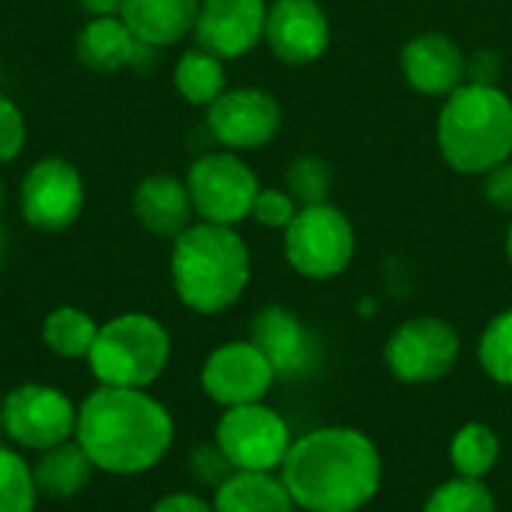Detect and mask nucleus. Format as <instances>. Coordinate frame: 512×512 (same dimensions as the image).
<instances>
[{
    "label": "nucleus",
    "instance_id": "obj_20",
    "mask_svg": "<svg viewBox=\"0 0 512 512\" xmlns=\"http://www.w3.org/2000/svg\"><path fill=\"white\" fill-rule=\"evenodd\" d=\"M201 0H123L120 18L150 48L180 42L195 30Z\"/></svg>",
    "mask_w": 512,
    "mask_h": 512
},
{
    "label": "nucleus",
    "instance_id": "obj_11",
    "mask_svg": "<svg viewBox=\"0 0 512 512\" xmlns=\"http://www.w3.org/2000/svg\"><path fill=\"white\" fill-rule=\"evenodd\" d=\"M21 213L39 231H63L84 210V180L66 159H39L21 180Z\"/></svg>",
    "mask_w": 512,
    "mask_h": 512
},
{
    "label": "nucleus",
    "instance_id": "obj_2",
    "mask_svg": "<svg viewBox=\"0 0 512 512\" xmlns=\"http://www.w3.org/2000/svg\"><path fill=\"white\" fill-rule=\"evenodd\" d=\"M75 441L105 474H144L174 441V420L144 390L99 387L78 408Z\"/></svg>",
    "mask_w": 512,
    "mask_h": 512
},
{
    "label": "nucleus",
    "instance_id": "obj_21",
    "mask_svg": "<svg viewBox=\"0 0 512 512\" xmlns=\"http://www.w3.org/2000/svg\"><path fill=\"white\" fill-rule=\"evenodd\" d=\"M285 483L264 471H234L216 489L213 512H294Z\"/></svg>",
    "mask_w": 512,
    "mask_h": 512
},
{
    "label": "nucleus",
    "instance_id": "obj_1",
    "mask_svg": "<svg viewBox=\"0 0 512 512\" xmlns=\"http://www.w3.org/2000/svg\"><path fill=\"white\" fill-rule=\"evenodd\" d=\"M282 483L300 510L357 512L381 489V453L357 429H315L291 444Z\"/></svg>",
    "mask_w": 512,
    "mask_h": 512
},
{
    "label": "nucleus",
    "instance_id": "obj_14",
    "mask_svg": "<svg viewBox=\"0 0 512 512\" xmlns=\"http://www.w3.org/2000/svg\"><path fill=\"white\" fill-rule=\"evenodd\" d=\"M270 360L276 378L297 381L318 369L321 345L315 333L285 306H267L252 321V339Z\"/></svg>",
    "mask_w": 512,
    "mask_h": 512
},
{
    "label": "nucleus",
    "instance_id": "obj_6",
    "mask_svg": "<svg viewBox=\"0 0 512 512\" xmlns=\"http://www.w3.org/2000/svg\"><path fill=\"white\" fill-rule=\"evenodd\" d=\"M354 225L351 219L327 204L300 207L285 228V258L306 279H336L354 258Z\"/></svg>",
    "mask_w": 512,
    "mask_h": 512
},
{
    "label": "nucleus",
    "instance_id": "obj_32",
    "mask_svg": "<svg viewBox=\"0 0 512 512\" xmlns=\"http://www.w3.org/2000/svg\"><path fill=\"white\" fill-rule=\"evenodd\" d=\"M483 192L489 204H495L504 213H512V156L483 174Z\"/></svg>",
    "mask_w": 512,
    "mask_h": 512
},
{
    "label": "nucleus",
    "instance_id": "obj_5",
    "mask_svg": "<svg viewBox=\"0 0 512 512\" xmlns=\"http://www.w3.org/2000/svg\"><path fill=\"white\" fill-rule=\"evenodd\" d=\"M87 360L102 387L144 390L165 372L171 360V336L156 318L129 312L99 327Z\"/></svg>",
    "mask_w": 512,
    "mask_h": 512
},
{
    "label": "nucleus",
    "instance_id": "obj_24",
    "mask_svg": "<svg viewBox=\"0 0 512 512\" xmlns=\"http://www.w3.org/2000/svg\"><path fill=\"white\" fill-rule=\"evenodd\" d=\"M99 336V324L75 309V306H60L54 309L45 324H42V339L45 345L57 354V357H69V360H78V357H90V348Z\"/></svg>",
    "mask_w": 512,
    "mask_h": 512
},
{
    "label": "nucleus",
    "instance_id": "obj_18",
    "mask_svg": "<svg viewBox=\"0 0 512 512\" xmlns=\"http://www.w3.org/2000/svg\"><path fill=\"white\" fill-rule=\"evenodd\" d=\"M150 45H144L120 15L90 18L78 33V57L93 72H117V69H147L153 63Z\"/></svg>",
    "mask_w": 512,
    "mask_h": 512
},
{
    "label": "nucleus",
    "instance_id": "obj_35",
    "mask_svg": "<svg viewBox=\"0 0 512 512\" xmlns=\"http://www.w3.org/2000/svg\"><path fill=\"white\" fill-rule=\"evenodd\" d=\"M504 249H507V258H510V264H512V219H510V228H507V240H504Z\"/></svg>",
    "mask_w": 512,
    "mask_h": 512
},
{
    "label": "nucleus",
    "instance_id": "obj_28",
    "mask_svg": "<svg viewBox=\"0 0 512 512\" xmlns=\"http://www.w3.org/2000/svg\"><path fill=\"white\" fill-rule=\"evenodd\" d=\"M285 183H288L291 198H294L300 207L327 204L330 189H333V171H330V165H327L321 156H312V153H309V156H297V159L288 165Z\"/></svg>",
    "mask_w": 512,
    "mask_h": 512
},
{
    "label": "nucleus",
    "instance_id": "obj_27",
    "mask_svg": "<svg viewBox=\"0 0 512 512\" xmlns=\"http://www.w3.org/2000/svg\"><path fill=\"white\" fill-rule=\"evenodd\" d=\"M423 512H498V504L483 480L456 477L429 495Z\"/></svg>",
    "mask_w": 512,
    "mask_h": 512
},
{
    "label": "nucleus",
    "instance_id": "obj_17",
    "mask_svg": "<svg viewBox=\"0 0 512 512\" xmlns=\"http://www.w3.org/2000/svg\"><path fill=\"white\" fill-rule=\"evenodd\" d=\"M402 75L411 90L447 99L465 84L468 60L447 33H420L402 48Z\"/></svg>",
    "mask_w": 512,
    "mask_h": 512
},
{
    "label": "nucleus",
    "instance_id": "obj_12",
    "mask_svg": "<svg viewBox=\"0 0 512 512\" xmlns=\"http://www.w3.org/2000/svg\"><path fill=\"white\" fill-rule=\"evenodd\" d=\"M282 126V108L276 96L258 87L225 90L213 105H207V129L225 150H258L276 138Z\"/></svg>",
    "mask_w": 512,
    "mask_h": 512
},
{
    "label": "nucleus",
    "instance_id": "obj_3",
    "mask_svg": "<svg viewBox=\"0 0 512 512\" xmlns=\"http://www.w3.org/2000/svg\"><path fill=\"white\" fill-rule=\"evenodd\" d=\"M252 276L243 237L228 225L198 222L174 237L171 279L177 297L201 315L231 309Z\"/></svg>",
    "mask_w": 512,
    "mask_h": 512
},
{
    "label": "nucleus",
    "instance_id": "obj_9",
    "mask_svg": "<svg viewBox=\"0 0 512 512\" xmlns=\"http://www.w3.org/2000/svg\"><path fill=\"white\" fill-rule=\"evenodd\" d=\"M459 333L444 318H411L405 321L384 348L387 369L402 384H432L453 372L459 360Z\"/></svg>",
    "mask_w": 512,
    "mask_h": 512
},
{
    "label": "nucleus",
    "instance_id": "obj_31",
    "mask_svg": "<svg viewBox=\"0 0 512 512\" xmlns=\"http://www.w3.org/2000/svg\"><path fill=\"white\" fill-rule=\"evenodd\" d=\"M27 138V126H24V114L21 108L0 93V162H12Z\"/></svg>",
    "mask_w": 512,
    "mask_h": 512
},
{
    "label": "nucleus",
    "instance_id": "obj_38",
    "mask_svg": "<svg viewBox=\"0 0 512 512\" xmlns=\"http://www.w3.org/2000/svg\"><path fill=\"white\" fill-rule=\"evenodd\" d=\"M0 432H3V423H0Z\"/></svg>",
    "mask_w": 512,
    "mask_h": 512
},
{
    "label": "nucleus",
    "instance_id": "obj_26",
    "mask_svg": "<svg viewBox=\"0 0 512 512\" xmlns=\"http://www.w3.org/2000/svg\"><path fill=\"white\" fill-rule=\"evenodd\" d=\"M477 357H480L483 372L495 384L512 387V309L498 312L486 324L480 345H477Z\"/></svg>",
    "mask_w": 512,
    "mask_h": 512
},
{
    "label": "nucleus",
    "instance_id": "obj_34",
    "mask_svg": "<svg viewBox=\"0 0 512 512\" xmlns=\"http://www.w3.org/2000/svg\"><path fill=\"white\" fill-rule=\"evenodd\" d=\"M78 6H81L90 18H108V15H120L123 0H78Z\"/></svg>",
    "mask_w": 512,
    "mask_h": 512
},
{
    "label": "nucleus",
    "instance_id": "obj_29",
    "mask_svg": "<svg viewBox=\"0 0 512 512\" xmlns=\"http://www.w3.org/2000/svg\"><path fill=\"white\" fill-rule=\"evenodd\" d=\"M36 495L33 471L18 453L0 447V512H33Z\"/></svg>",
    "mask_w": 512,
    "mask_h": 512
},
{
    "label": "nucleus",
    "instance_id": "obj_36",
    "mask_svg": "<svg viewBox=\"0 0 512 512\" xmlns=\"http://www.w3.org/2000/svg\"><path fill=\"white\" fill-rule=\"evenodd\" d=\"M0 255H3V228H0Z\"/></svg>",
    "mask_w": 512,
    "mask_h": 512
},
{
    "label": "nucleus",
    "instance_id": "obj_33",
    "mask_svg": "<svg viewBox=\"0 0 512 512\" xmlns=\"http://www.w3.org/2000/svg\"><path fill=\"white\" fill-rule=\"evenodd\" d=\"M150 512H213V507L207 501H201L198 495L174 492V495H165L162 501H156V507Z\"/></svg>",
    "mask_w": 512,
    "mask_h": 512
},
{
    "label": "nucleus",
    "instance_id": "obj_7",
    "mask_svg": "<svg viewBox=\"0 0 512 512\" xmlns=\"http://www.w3.org/2000/svg\"><path fill=\"white\" fill-rule=\"evenodd\" d=\"M186 189L201 222L234 228L237 222L252 216V204L261 186L255 171L237 153L216 150L192 162Z\"/></svg>",
    "mask_w": 512,
    "mask_h": 512
},
{
    "label": "nucleus",
    "instance_id": "obj_16",
    "mask_svg": "<svg viewBox=\"0 0 512 512\" xmlns=\"http://www.w3.org/2000/svg\"><path fill=\"white\" fill-rule=\"evenodd\" d=\"M264 39L282 63L306 66L330 45V18L318 0H273Z\"/></svg>",
    "mask_w": 512,
    "mask_h": 512
},
{
    "label": "nucleus",
    "instance_id": "obj_23",
    "mask_svg": "<svg viewBox=\"0 0 512 512\" xmlns=\"http://www.w3.org/2000/svg\"><path fill=\"white\" fill-rule=\"evenodd\" d=\"M174 87L192 105H213L225 93L222 57H216L204 48L183 51L177 60V69H174Z\"/></svg>",
    "mask_w": 512,
    "mask_h": 512
},
{
    "label": "nucleus",
    "instance_id": "obj_4",
    "mask_svg": "<svg viewBox=\"0 0 512 512\" xmlns=\"http://www.w3.org/2000/svg\"><path fill=\"white\" fill-rule=\"evenodd\" d=\"M438 150L459 174H486L512 156V99L495 84L468 81L438 114Z\"/></svg>",
    "mask_w": 512,
    "mask_h": 512
},
{
    "label": "nucleus",
    "instance_id": "obj_22",
    "mask_svg": "<svg viewBox=\"0 0 512 512\" xmlns=\"http://www.w3.org/2000/svg\"><path fill=\"white\" fill-rule=\"evenodd\" d=\"M93 474V462L84 453V447L75 441H63L42 453L39 465L33 468L36 489L48 498H72L78 495Z\"/></svg>",
    "mask_w": 512,
    "mask_h": 512
},
{
    "label": "nucleus",
    "instance_id": "obj_15",
    "mask_svg": "<svg viewBox=\"0 0 512 512\" xmlns=\"http://www.w3.org/2000/svg\"><path fill=\"white\" fill-rule=\"evenodd\" d=\"M267 27V3L264 0H201L195 18V42L198 48L234 60L249 54Z\"/></svg>",
    "mask_w": 512,
    "mask_h": 512
},
{
    "label": "nucleus",
    "instance_id": "obj_19",
    "mask_svg": "<svg viewBox=\"0 0 512 512\" xmlns=\"http://www.w3.org/2000/svg\"><path fill=\"white\" fill-rule=\"evenodd\" d=\"M132 210L138 222L156 237H177L189 228L192 198L186 183L171 174H150L138 183L132 195Z\"/></svg>",
    "mask_w": 512,
    "mask_h": 512
},
{
    "label": "nucleus",
    "instance_id": "obj_30",
    "mask_svg": "<svg viewBox=\"0 0 512 512\" xmlns=\"http://www.w3.org/2000/svg\"><path fill=\"white\" fill-rule=\"evenodd\" d=\"M297 201L291 198V192L282 189H258L255 204H252V219L264 228H288L291 219L297 216Z\"/></svg>",
    "mask_w": 512,
    "mask_h": 512
},
{
    "label": "nucleus",
    "instance_id": "obj_10",
    "mask_svg": "<svg viewBox=\"0 0 512 512\" xmlns=\"http://www.w3.org/2000/svg\"><path fill=\"white\" fill-rule=\"evenodd\" d=\"M3 432L27 450H51L75 435L78 408L54 387L21 384L0 408Z\"/></svg>",
    "mask_w": 512,
    "mask_h": 512
},
{
    "label": "nucleus",
    "instance_id": "obj_25",
    "mask_svg": "<svg viewBox=\"0 0 512 512\" xmlns=\"http://www.w3.org/2000/svg\"><path fill=\"white\" fill-rule=\"evenodd\" d=\"M501 456V441L486 423H468L453 435L450 444V462L459 477L483 480L492 474Z\"/></svg>",
    "mask_w": 512,
    "mask_h": 512
},
{
    "label": "nucleus",
    "instance_id": "obj_8",
    "mask_svg": "<svg viewBox=\"0 0 512 512\" xmlns=\"http://www.w3.org/2000/svg\"><path fill=\"white\" fill-rule=\"evenodd\" d=\"M294 438L282 414L264 402L225 408L216 426V450L234 471H264L282 468Z\"/></svg>",
    "mask_w": 512,
    "mask_h": 512
},
{
    "label": "nucleus",
    "instance_id": "obj_13",
    "mask_svg": "<svg viewBox=\"0 0 512 512\" xmlns=\"http://www.w3.org/2000/svg\"><path fill=\"white\" fill-rule=\"evenodd\" d=\"M273 381L276 372L255 342H225L204 360L201 369L204 393L222 408L264 402Z\"/></svg>",
    "mask_w": 512,
    "mask_h": 512
},
{
    "label": "nucleus",
    "instance_id": "obj_37",
    "mask_svg": "<svg viewBox=\"0 0 512 512\" xmlns=\"http://www.w3.org/2000/svg\"><path fill=\"white\" fill-rule=\"evenodd\" d=\"M0 204H3V183H0Z\"/></svg>",
    "mask_w": 512,
    "mask_h": 512
}]
</instances>
